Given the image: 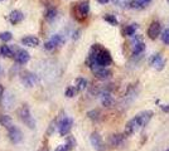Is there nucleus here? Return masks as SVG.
Segmentation results:
<instances>
[{
	"instance_id": "dca6fc26",
	"label": "nucleus",
	"mask_w": 169,
	"mask_h": 151,
	"mask_svg": "<svg viewBox=\"0 0 169 151\" xmlns=\"http://www.w3.org/2000/svg\"><path fill=\"white\" fill-rule=\"evenodd\" d=\"M0 56L2 57H13L14 56V50L9 46H0Z\"/></svg>"
},
{
	"instance_id": "4be33fe9",
	"label": "nucleus",
	"mask_w": 169,
	"mask_h": 151,
	"mask_svg": "<svg viewBox=\"0 0 169 151\" xmlns=\"http://www.w3.org/2000/svg\"><path fill=\"white\" fill-rule=\"evenodd\" d=\"M136 29H138V24H130V25H127L126 28H125V34L131 37V35L135 34Z\"/></svg>"
},
{
	"instance_id": "aec40b11",
	"label": "nucleus",
	"mask_w": 169,
	"mask_h": 151,
	"mask_svg": "<svg viewBox=\"0 0 169 151\" xmlns=\"http://www.w3.org/2000/svg\"><path fill=\"white\" fill-rule=\"evenodd\" d=\"M0 123L6 127V129H10L13 126V121H11V117L8 116V115H3V116H0Z\"/></svg>"
},
{
	"instance_id": "e433bc0d",
	"label": "nucleus",
	"mask_w": 169,
	"mask_h": 151,
	"mask_svg": "<svg viewBox=\"0 0 169 151\" xmlns=\"http://www.w3.org/2000/svg\"><path fill=\"white\" fill-rule=\"evenodd\" d=\"M0 2H3V0H0Z\"/></svg>"
},
{
	"instance_id": "6ab92c4d",
	"label": "nucleus",
	"mask_w": 169,
	"mask_h": 151,
	"mask_svg": "<svg viewBox=\"0 0 169 151\" xmlns=\"http://www.w3.org/2000/svg\"><path fill=\"white\" fill-rule=\"evenodd\" d=\"M124 141V135H112L110 137V144L112 146H119Z\"/></svg>"
},
{
	"instance_id": "f03ea898",
	"label": "nucleus",
	"mask_w": 169,
	"mask_h": 151,
	"mask_svg": "<svg viewBox=\"0 0 169 151\" xmlns=\"http://www.w3.org/2000/svg\"><path fill=\"white\" fill-rule=\"evenodd\" d=\"M20 81H22V83L25 87H33L38 82V77L34 73H30L28 71H24V72L20 73Z\"/></svg>"
},
{
	"instance_id": "b1692460",
	"label": "nucleus",
	"mask_w": 169,
	"mask_h": 151,
	"mask_svg": "<svg viewBox=\"0 0 169 151\" xmlns=\"http://www.w3.org/2000/svg\"><path fill=\"white\" fill-rule=\"evenodd\" d=\"M13 38V34L10 32H3L0 33V40H3V42H8Z\"/></svg>"
},
{
	"instance_id": "7ed1b4c3",
	"label": "nucleus",
	"mask_w": 169,
	"mask_h": 151,
	"mask_svg": "<svg viewBox=\"0 0 169 151\" xmlns=\"http://www.w3.org/2000/svg\"><path fill=\"white\" fill-rule=\"evenodd\" d=\"M72 125H73V120L70 118V117H63L58 125V132L61 136H66L71 129H72Z\"/></svg>"
},
{
	"instance_id": "ddd939ff",
	"label": "nucleus",
	"mask_w": 169,
	"mask_h": 151,
	"mask_svg": "<svg viewBox=\"0 0 169 151\" xmlns=\"http://www.w3.org/2000/svg\"><path fill=\"white\" fill-rule=\"evenodd\" d=\"M95 76L99 78V79H107L111 77L112 72L110 70H107V68H100V70H97L96 72H94Z\"/></svg>"
},
{
	"instance_id": "c9c22d12",
	"label": "nucleus",
	"mask_w": 169,
	"mask_h": 151,
	"mask_svg": "<svg viewBox=\"0 0 169 151\" xmlns=\"http://www.w3.org/2000/svg\"><path fill=\"white\" fill-rule=\"evenodd\" d=\"M2 74H3V67L0 66V76H2Z\"/></svg>"
},
{
	"instance_id": "c85d7f7f",
	"label": "nucleus",
	"mask_w": 169,
	"mask_h": 151,
	"mask_svg": "<svg viewBox=\"0 0 169 151\" xmlns=\"http://www.w3.org/2000/svg\"><path fill=\"white\" fill-rule=\"evenodd\" d=\"M76 145V140L73 139V137H68V144H67V146H68V149H71V147H73Z\"/></svg>"
},
{
	"instance_id": "2f4dec72",
	"label": "nucleus",
	"mask_w": 169,
	"mask_h": 151,
	"mask_svg": "<svg viewBox=\"0 0 169 151\" xmlns=\"http://www.w3.org/2000/svg\"><path fill=\"white\" fill-rule=\"evenodd\" d=\"M139 2H140L141 6H145V5H148V4L151 2V0H139Z\"/></svg>"
},
{
	"instance_id": "f8f14e48",
	"label": "nucleus",
	"mask_w": 169,
	"mask_h": 151,
	"mask_svg": "<svg viewBox=\"0 0 169 151\" xmlns=\"http://www.w3.org/2000/svg\"><path fill=\"white\" fill-rule=\"evenodd\" d=\"M77 11H78V14L82 18H86L88 15V11H90V3L87 2V0L81 2L78 5H77Z\"/></svg>"
},
{
	"instance_id": "1a4fd4ad",
	"label": "nucleus",
	"mask_w": 169,
	"mask_h": 151,
	"mask_svg": "<svg viewBox=\"0 0 169 151\" xmlns=\"http://www.w3.org/2000/svg\"><path fill=\"white\" fill-rule=\"evenodd\" d=\"M149 63H150V66H151V67H154V68H155V70L162 71V70H163V67H164V64H165V61L162 58V56L158 53V54H154V56L150 58Z\"/></svg>"
},
{
	"instance_id": "9d476101",
	"label": "nucleus",
	"mask_w": 169,
	"mask_h": 151,
	"mask_svg": "<svg viewBox=\"0 0 169 151\" xmlns=\"http://www.w3.org/2000/svg\"><path fill=\"white\" fill-rule=\"evenodd\" d=\"M23 18H24V15L20 10H11L9 14V22L13 25H17L18 23H20L23 20Z\"/></svg>"
},
{
	"instance_id": "cd10ccee",
	"label": "nucleus",
	"mask_w": 169,
	"mask_h": 151,
	"mask_svg": "<svg viewBox=\"0 0 169 151\" xmlns=\"http://www.w3.org/2000/svg\"><path fill=\"white\" fill-rule=\"evenodd\" d=\"M88 117L92 120H99V111H91L88 112Z\"/></svg>"
},
{
	"instance_id": "423d86ee",
	"label": "nucleus",
	"mask_w": 169,
	"mask_h": 151,
	"mask_svg": "<svg viewBox=\"0 0 169 151\" xmlns=\"http://www.w3.org/2000/svg\"><path fill=\"white\" fill-rule=\"evenodd\" d=\"M13 58H14V61L18 64H25V63L29 62L30 56H29V53L25 49H17L14 52V56H13Z\"/></svg>"
},
{
	"instance_id": "c756f323",
	"label": "nucleus",
	"mask_w": 169,
	"mask_h": 151,
	"mask_svg": "<svg viewBox=\"0 0 169 151\" xmlns=\"http://www.w3.org/2000/svg\"><path fill=\"white\" fill-rule=\"evenodd\" d=\"M70 149H68V146L67 145H59L57 149H56V151H68Z\"/></svg>"
},
{
	"instance_id": "20e7f679",
	"label": "nucleus",
	"mask_w": 169,
	"mask_h": 151,
	"mask_svg": "<svg viewBox=\"0 0 169 151\" xmlns=\"http://www.w3.org/2000/svg\"><path fill=\"white\" fill-rule=\"evenodd\" d=\"M90 141H91V145L94 146L95 150H97V151H105V142H103L102 137L100 136L99 132H92V133H91Z\"/></svg>"
},
{
	"instance_id": "72a5a7b5",
	"label": "nucleus",
	"mask_w": 169,
	"mask_h": 151,
	"mask_svg": "<svg viewBox=\"0 0 169 151\" xmlns=\"http://www.w3.org/2000/svg\"><path fill=\"white\" fill-rule=\"evenodd\" d=\"M78 34H80V30H77V32L73 34V39H77V38H78V37H80Z\"/></svg>"
},
{
	"instance_id": "6e6552de",
	"label": "nucleus",
	"mask_w": 169,
	"mask_h": 151,
	"mask_svg": "<svg viewBox=\"0 0 169 151\" xmlns=\"http://www.w3.org/2000/svg\"><path fill=\"white\" fill-rule=\"evenodd\" d=\"M160 30H162V26H160V23L159 22H153L150 25H149V29H148V35L150 39H157L160 34Z\"/></svg>"
},
{
	"instance_id": "39448f33",
	"label": "nucleus",
	"mask_w": 169,
	"mask_h": 151,
	"mask_svg": "<svg viewBox=\"0 0 169 151\" xmlns=\"http://www.w3.org/2000/svg\"><path fill=\"white\" fill-rule=\"evenodd\" d=\"M151 116H153V112H151V111H143V112L138 113L134 118H135V121H136V123H138L139 127H144V126L148 125V122L150 121Z\"/></svg>"
},
{
	"instance_id": "473e14b6",
	"label": "nucleus",
	"mask_w": 169,
	"mask_h": 151,
	"mask_svg": "<svg viewBox=\"0 0 169 151\" xmlns=\"http://www.w3.org/2000/svg\"><path fill=\"white\" fill-rule=\"evenodd\" d=\"M3 94H4V88H3L2 85H0V101L3 100Z\"/></svg>"
},
{
	"instance_id": "a211bd4d",
	"label": "nucleus",
	"mask_w": 169,
	"mask_h": 151,
	"mask_svg": "<svg viewBox=\"0 0 169 151\" xmlns=\"http://www.w3.org/2000/svg\"><path fill=\"white\" fill-rule=\"evenodd\" d=\"M57 9L56 8H48L47 10H46V14H44V17H46V19L48 20V22H52L56 17H57Z\"/></svg>"
},
{
	"instance_id": "4c0bfd02",
	"label": "nucleus",
	"mask_w": 169,
	"mask_h": 151,
	"mask_svg": "<svg viewBox=\"0 0 169 151\" xmlns=\"http://www.w3.org/2000/svg\"><path fill=\"white\" fill-rule=\"evenodd\" d=\"M167 151H169V150H167Z\"/></svg>"
},
{
	"instance_id": "0eeeda50",
	"label": "nucleus",
	"mask_w": 169,
	"mask_h": 151,
	"mask_svg": "<svg viewBox=\"0 0 169 151\" xmlns=\"http://www.w3.org/2000/svg\"><path fill=\"white\" fill-rule=\"evenodd\" d=\"M9 139H10V141L13 144H18L23 139V133L17 126H11L9 129Z\"/></svg>"
},
{
	"instance_id": "a878e982",
	"label": "nucleus",
	"mask_w": 169,
	"mask_h": 151,
	"mask_svg": "<svg viewBox=\"0 0 169 151\" xmlns=\"http://www.w3.org/2000/svg\"><path fill=\"white\" fill-rule=\"evenodd\" d=\"M162 40H163V43L169 44V29H165L162 33Z\"/></svg>"
},
{
	"instance_id": "f704fd0d",
	"label": "nucleus",
	"mask_w": 169,
	"mask_h": 151,
	"mask_svg": "<svg viewBox=\"0 0 169 151\" xmlns=\"http://www.w3.org/2000/svg\"><path fill=\"white\" fill-rule=\"evenodd\" d=\"M97 2L100 3V4H106V3H109L110 0H97Z\"/></svg>"
},
{
	"instance_id": "bb28decb",
	"label": "nucleus",
	"mask_w": 169,
	"mask_h": 151,
	"mask_svg": "<svg viewBox=\"0 0 169 151\" xmlns=\"http://www.w3.org/2000/svg\"><path fill=\"white\" fill-rule=\"evenodd\" d=\"M129 6L133 8V9H140V8H143L139 0H131V2L129 3Z\"/></svg>"
},
{
	"instance_id": "5701e85b",
	"label": "nucleus",
	"mask_w": 169,
	"mask_h": 151,
	"mask_svg": "<svg viewBox=\"0 0 169 151\" xmlns=\"http://www.w3.org/2000/svg\"><path fill=\"white\" fill-rule=\"evenodd\" d=\"M103 20L107 22L111 25H118V19H116V17L112 14H105L103 15Z\"/></svg>"
},
{
	"instance_id": "f3484780",
	"label": "nucleus",
	"mask_w": 169,
	"mask_h": 151,
	"mask_svg": "<svg viewBox=\"0 0 169 151\" xmlns=\"http://www.w3.org/2000/svg\"><path fill=\"white\" fill-rule=\"evenodd\" d=\"M145 50V44L140 42V39L135 40V43H134V48H133V53L134 54H140Z\"/></svg>"
},
{
	"instance_id": "2eb2a0df",
	"label": "nucleus",
	"mask_w": 169,
	"mask_h": 151,
	"mask_svg": "<svg viewBox=\"0 0 169 151\" xmlns=\"http://www.w3.org/2000/svg\"><path fill=\"white\" fill-rule=\"evenodd\" d=\"M86 87H87V81H86L85 78L80 77V78H77V79L74 81V88L77 89V92L83 91Z\"/></svg>"
},
{
	"instance_id": "393cba45",
	"label": "nucleus",
	"mask_w": 169,
	"mask_h": 151,
	"mask_svg": "<svg viewBox=\"0 0 169 151\" xmlns=\"http://www.w3.org/2000/svg\"><path fill=\"white\" fill-rule=\"evenodd\" d=\"M76 93H77V89L74 88V86H71V87H68L66 89V96H67V97H74Z\"/></svg>"
},
{
	"instance_id": "f257e3e1",
	"label": "nucleus",
	"mask_w": 169,
	"mask_h": 151,
	"mask_svg": "<svg viewBox=\"0 0 169 151\" xmlns=\"http://www.w3.org/2000/svg\"><path fill=\"white\" fill-rule=\"evenodd\" d=\"M18 113H19V118H20L28 127H30V129H34V127H35V121H34V118L32 117L30 111H29V108H28L27 106H23V107L19 109Z\"/></svg>"
},
{
	"instance_id": "9b49d317",
	"label": "nucleus",
	"mask_w": 169,
	"mask_h": 151,
	"mask_svg": "<svg viewBox=\"0 0 169 151\" xmlns=\"http://www.w3.org/2000/svg\"><path fill=\"white\" fill-rule=\"evenodd\" d=\"M22 44L23 46H27V47H37V46H39V39H38L37 37L34 35H27V37H24L22 39Z\"/></svg>"
},
{
	"instance_id": "412c9836",
	"label": "nucleus",
	"mask_w": 169,
	"mask_h": 151,
	"mask_svg": "<svg viewBox=\"0 0 169 151\" xmlns=\"http://www.w3.org/2000/svg\"><path fill=\"white\" fill-rule=\"evenodd\" d=\"M49 40H50V42L53 43L56 47H58V46H61V44L64 43V38H63L61 34H54L53 37H52V38L49 39Z\"/></svg>"
},
{
	"instance_id": "7c9ffc66",
	"label": "nucleus",
	"mask_w": 169,
	"mask_h": 151,
	"mask_svg": "<svg viewBox=\"0 0 169 151\" xmlns=\"http://www.w3.org/2000/svg\"><path fill=\"white\" fill-rule=\"evenodd\" d=\"M160 108L163 109V111H164V112L169 113V105H162V106H160Z\"/></svg>"
},
{
	"instance_id": "4468645a",
	"label": "nucleus",
	"mask_w": 169,
	"mask_h": 151,
	"mask_svg": "<svg viewBox=\"0 0 169 151\" xmlns=\"http://www.w3.org/2000/svg\"><path fill=\"white\" fill-rule=\"evenodd\" d=\"M101 103H102V106H105V107H111L112 103H114L112 96L109 92H103L101 94Z\"/></svg>"
}]
</instances>
